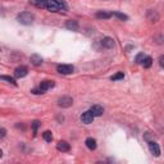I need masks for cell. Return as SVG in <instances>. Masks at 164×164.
Segmentation results:
<instances>
[{"mask_svg":"<svg viewBox=\"0 0 164 164\" xmlns=\"http://www.w3.org/2000/svg\"><path fill=\"white\" fill-rule=\"evenodd\" d=\"M0 132H2V135H0V137H5V133H7V131H5V128H2V131H0Z\"/></svg>","mask_w":164,"mask_h":164,"instance_id":"cell-24","label":"cell"},{"mask_svg":"<svg viewBox=\"0 0 164 164\" xmlns=\"http://www.w3.org/2000/svg\"><path fill=\"white\" fill-rule=\"evenodd\" d=\"M31 63L34 64V65H41L42 64V58L40 55H37V54H34V55L31 57Z\"/></svg>","mask_w":164,"mask_h":164,"instance_id":"cell-15","label":"cell"},{"mask_svg":"<svg viewBox=\"0 0 164 164\" xmlns=\"http://www.w3.org/2000/svg\"><path fill=\"white\" fill-rule=\"evenodd\" d=\"M94 114H92L91 110H87L85 113H82V116H81V121L82 123H85V124H90L92 123V121H94Z\"/></svg>","mask_w":164,"mask_h":164,"instance_id":"cell-5","label":"cell"},{"mask_svg":"<svg viewBox=\"0 0 164 164\" xmlns=\"http://www.w3.org/2000/svg\"><path fill=\"white\" fill-rule=\"evenodd\" d=\"M112 13H109V12H104V10H100V12H97L96 13V18H99V19H109L112 17Z\"/></svg>","mask_w":164,"mask_h":164,"instance_id":"cell-14","label":"cell"},{"mask_svg":"<svg viewBox=\"0 0 164 164\" xmlns=\"http://www.w3.org/2000/svg\"><path fill=\"white\" fill-rule=\"evenodd\" d=\"M122 78H124V73L123 72H118L117 74H114V76H112V81H117V80H122Z\"/></svg>","mask_w":164,"mask_h":164,"instance_id":"cell-21","label":"cell"},{"mask_svg":"<svg viewBox=\"0 0 164 164\" xmlns=\"http://www.w3.org/2000/svg\"><path fill=\"white\" fill-rule=\"evenodd\" d=\"M149 150L154 156L160 155V147L156 143H154V141H149Z\"/></svg>","mask_w":164,"mask_h":164,"instance_id":"cell-8","label":"cell"},{"mask_svg":"<svg viewBox=\"0 0 164 164\" xmlns=\"http://www.w3.org/2000/svg\"><path fill=\"white\" fill-rule=\"evenodd\" d=\"M34 14H31L30 12H22L17 14V21L19 22L21 25H25V26H28L34 23Z\"/></svg>","mask_w":164,"mask_h":164,"instance_id":"cell-2","label":"cell"},{"mask_svg":"<svg viewBox=\"0 0 164 164\" xmlns=\"http://www.w3.org/2000/svg\"><path fill=\"white\" fill-rule=\"evenodd\" d=\"M100 44H101V46L104 48V49H113L114 46H116V42H114V40L112 39V37H104V39L100 41Z\"/></svg>","mask_w":164,"mask_h":164,"instance_id":"cell-7","label":"cell"},{"mask_svg":"<svg viewBox=\"0 0 164 164\" xmlns=\"http://www.w3.org/2000/svg\"><path fill=\"white\" fill-rule=\"evenodd\" d=\"M0 80H3V81H8L9 84H12L13 86H17V82H15V80H14V78H12V77H8V76H2V77H0Z\"/></svg>","mask_w":164,"mask_h":164,"instance_id":"cell-18","label":"cell"},{"mask_svg":"<svg viewBox=\"0 0 164 164\" xmlns=\"http://www.w3.org/2000/svg\"><path fill=\"white\" fill-rule=\"evenodd\" d=\"M54 81H49V80H45V81H42L41 84H40V86H39V89L42 91V94L45 91H48L49 89H51V87H54Z\"/></svg>","mask_w":164,"mask_h":164,"instance_id":"cell-9","label":"cell"},{"mask_svg":"<svg viewBox=\"0 0 164 164\" xmlns=\"http://www.w3.org/2000/svg\"><path fill=\"white\" fill-rule=\"evenodd\" d=\"M42 137H44V140H45L46 143H51L53 141V133L50 132V131H45V132L42 133Z\"/></svg>","mask_w":164,"mask_h":164,"instance_id":"cell-16","label":"cell"},{"mask_svg":"<svg viewBox=\"0 0 164 164\" xmlns=\"http://www.w3.org/2000/svg\"><path fill=\"white\" fill-rule=\"evenodd\" d=\"M90 110L92 112V114H94V117H100L104 113V108L101 105H92L90 108Z\"/></svg>","mask_w":164,"mask_h":164,"instance_id":"cell-10","label":"cell"},{"mask_svg":"<svg viewBox=\"0 0 164 164\" xmlns=\"http://www.w3.org/2000/svg\"><path fill=\"white\" fill-rule=\"evenodd\" d=\"M39 126H40V122H39V121H35L34 123H32V131H34V135L37 133V128H39Z\"/></svg>","mask_w":164,"mask_h":164,"instance_id":"cell-22","label":"cell"},{"mask_svg":"<svg viewBox=\"0 0 164 164\" xmlns=\"http://www.w3.org/2000/svg\"><path fill=\"white\" fill-rule=\"evenodd\" d=\"M30 3L37 8L48 9L49 12H65L68 9L64 0H31Z\"/></svg>","mask_w":164,"mask_h":164,"instance_id":"cell-1","label":"cell"},{"mask_svg":"<svg viewBox=\"0 0 164 164\" xmlns=\"http://www.w3.org/2000/svg\"><path fill=\"white\" fill-rule=\"evenodd\" d=\"M151 64H153V58H151V57H146V58L144 59V62H143L144 68H150Z\"/></svg>","mask_w":164,"mask_h":164,"instance_id":"cell-17","label":"cell"},{"mask_svg":"<svg viewBox=\"0 0 164 164\" xmlns=\"http://www.w3.org/2000/svg\"><path fill=\"white\" fill-rule=\"evenodd\" d=\"M72 104H73V99L71 96H62L58 100V105L62 108H69V107H72Z\"/></svg>","mask_w":164,"mask_h":164,"instance_id":"cell-4","label":"cell"},{"mask_svg":"<svg viewBox=\"0 0 164 164\" xmlns=\"http://www.w3.org/2000/svg\"><path fill=\"white\" fill-rule=\"evenodd\" d=\"M159 65L162 68H164V55H162L160 58H159Z\"/></svg>","mask_w":164,"mask_h":164,"instance_id":"cell-23","label":"cell"},{"mask_svg":"<svg viewBox=\"0 0 164 164\" xmlns=\"http://www.w3.org/2000/svg\"><path fill=\"white\" fill-rule=\"evenodd\" d=\"M57 149L59 151H62V153H65V151H69L71 146H69V144L67 143V141H59V143L57 144Z\"/></svg>","mask_w":164,"mask_h":164,"instance_id":"cell-11","label":"cell"},{"mask_svg":"<svg viewBox=\"0 0 164 164\" xmlns=\"http://www.w3.org/2000/svg\"><path fill=\"white\" fill-rule=\"evenodd\" d=\"M57 71L61 74H71V73H73V65H69V64H61V65H58V68Z\"/></svg>","mask_w":164,"mask_h":164,"instance_id":"cell-3","label":"cell"},{"mask_svg":"<svg viewBox=\"0 0 164 164\" xmlns=\"http://www.w3.org/2000/svg\"><path fill=\"white\" fill-rule=\"evenodd\" d=\"M146 58V55H144L143 53H140V54H137V57H136V59H135V62L137 63V64H143V62H144V59Z\"/></svg>","mask_w":164,"mask_h":164,"instance_id":"cell-20","label":"cell"},{"mask_svg":"<svg viewBox=\"0 0 164 164\" xmlns=\"http://www.w3.org/2000/svg\"><path fill=\"white\" fill-rule=\"evenodd\" d=\"M114 17H117V18H119V19H122V21H127L128 19V17L126 14H123V13H119V12H113L112 13Z\"/></svg>","mask_w":164,"mask_h":164,"instance_id":"cell-19","label":"cell"},{"mask_svg":"<svg viewBox=\"0 0 164 164\" xmlns=\"http://www.w3.org/2000/svg\"><path fill=\"white\" fill-rule=\"evenodd\" d=\"M85 144L87 146V149H90V150H95L96 149V140L95 139H92V137H89V139H86L85 141Z\"/></svg>","mask_w":164,"mask_h":164,"instance_id":"cell-13","label":"cell"},{"mask_svg":"<svg viewBox=\"0 0 164 164\" xmlns=\"http://www.w3.org/2000/svg\"><path fill=\"white\" fill-rule=\"evenodd\" d=\"M65 27H67L68 30H72V31H78V22L74 21V19H71V21H67V23H65Z\"/></svg>","mask_w":164,"mask_h":164,"instance_id":"cell-12","label":"cell"},{"mask_svg":"<svg viewBox=\"0 0 164 164\" xmlns=\"http://www.w3.org/2000/svg\"><path fill=\"white\" fill-rule=\"evenodd\" d=\"M27 73H28V68L25 67V65H21V67H17L14 71V76L17 78H23L27 76Z\"/></svg>","mask_w":164,"mask_h":164,"instance_id":"cell-6","label":"cell"}]
</instances>
